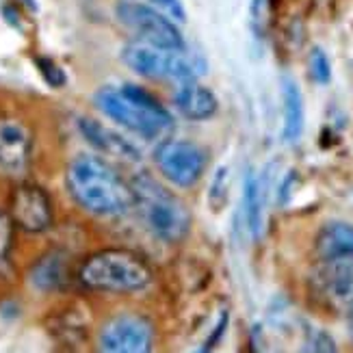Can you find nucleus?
<instances>
[{
    "label": "nucleus",
    "instance_id": "1",
    "mask_svg": "<svg viewBox=\"0 0 353 353\" xmlns=\"http://www.w3.org/2000/svg\"><path fill=\"white\" fill-rule=\"evenodd\" d=\"M72 199L98 217H121L132 208V189L113 167L100 157H76L65 172Z\"/></svg>",
    "mask_w": 353,
    "mask_h": 353
},
{
    "label": "nucleus",
    "instance_id": "2",
    "mask_svg": "<svg viewBox=\"0 0 353 353\" xmlns=\"http://www.w3.org/2000/svg\"><path fill=\"white\" fill-rule=\"evenodd\" d=\"M314 284L334 303L353 301V223L327 221L314 239Z\"/></svg>",
    "mask_w": 353,
    "mask_h": 353
},
{
    "label": "nucleus",
    "instance_id": "3",
    "mask_svg": "<svg viewBox=\"0 0 353 353\" xmlns=\"http://www.w3.org/2000/svg\"><path fill=\"white\" fill-rule=\"evenodd\" d=\"M94 102L115 124L141 137L154 139V137H161L174 128V117L150 91L139 85L100 87L94 96Z\"/></svg>",
    "mask_w": 353,
    "mask_h": 353
},
{
    "label": "nucleus",
    "instance_id": "4",
    "mask_svg": "<svg viewBox=\"0 0 353 353\" xmlns=\"http://www.w3.org/2000/svg\"><path fill=\"white\" fill-rule=\"evenodd\" d=\"M152 278L154 273L145 258L119 248L87 256L76 271V280L98 293H139L152 284Z\"/></svg>",
    "mask_w": 353,
    "mask_h": 353
},
{
    "label": "nucleus",
    "instance_id": "5",
    "mask_svg": "<svg viewBox=\"0 0 353 353\" xmlns=\"http://www.w3.org/2000/svg\"><path fill=\"white\" fill-rule=\"evenodd\" d=\"M132 208L139 210L145 228L163 243H180L191 230V212L184 202L150 174H137L130 182Z\"/></svg>",
    "mask_w": 353,
    "mask_h": 353
},
{
    "label": "nucleus",
    "instance_id": "6",
    "mask_svg": "<svg viewBox=\"0 0 353 353\" xmlns=\"http://www.w3.org/2000/svg\"><path fill=\"white\" fill-rule=\"evenodd\" d=\"M121 61L128 70L145 76V79L172 81L176 85L193 81L199 72H204L202 61L187 52V48H165V46L145 43L139 39L126 46L121 52Z\"/></svg>",
    "mask_w": 353,
    "mask_h": 353
},
{
    "label": "nucleus",
    "instance_id": "7",
    "mask_svg": "<svg viewBox=\"0 0 353 353\" xmlns=\"http://www.w3.org/2000/svg\"><path fill=\"white\" fill-rule=\"evenodd\" d=\"M115 13L119 22L132 30L139 41L165 48H187L176 22L145 0H119Z\"/></svg>",
    "mask_w": 353,
    "mask_h": 353
},
{
    "label": "nucleus",
    "instance_id": "8",
    "mask_svg": "<svg viewBox=\"0 0 353 353\" xmlns=\"http://www.w3.org/2000/svg\"><path fill=\"white\" fill-rule=\"evenodd\" d=\"M154 327L137 312H124L109 319L98 336V353H152Z\"/></svg>",
    "mask_w": 353,
    "mask_h": 353
},
{
    "label": "nucleus",
    "instance_id": "9",
    "mask_svg": "<svg viewBox=\"0 0 353 353\" xmlns=\"http://www.w3.org/2000/svg\"><path fill=\"white\" fill-rule=\"evenodd\" d=\"M154 163L159 172L176 187L189 189L202 178L206 170V154L204 150L180 139H167L154 152Z\"/></svg>",
    "mask_w": 353,
    "mask_h": 353
},
{
    "label": "nucleus",
    "instance_id": "10",
    "mask_svg": "<svg viewBox=\"0 0 353 353\" xmlns=\"http://www.w3.org/2000/svg\"><path fill=\"white\" fill-rule=\"evenodd\" d=\"M9 217L13 225L22 228L24 232H46L52 225V204L48 193L33 182L18 184L11 193Z\"/></svg>",
    "mask_w": 353,
    "mask_h": 353
},
{
    "label": "nucleus",
    "instance_id": "11",
    "mask_svg": "<svg viewBox=\"0 0 353 353\" xmlns=\"http://www.w3.org/2000/svg\"><path fill=\"white\" fill-rule=\"evenodd\" d=\"M33 150V134L20 119L0 117V172L20 176L26 172Z\"/></svg>",
    "mask_w": 353,
    "mask_h": 353
},
{
    "label": "nucleus",
    "instance_id": "12",
    "mask_svg": "<svg viewBox=\"0 0 353 353\" xmlns=\"http://www.w3.org/2000/svg\"><path fill=\"white\" fill-rule=\"evenodd\" d=\"M79 130L87 139V143L91 148H96L98 152H102V154L117 159V161H128V163L139 161V152H137V148L128 139H124L121 134L102 126L100 121H96V119L81 117L79 119Z\"/></svg>",
    "mask_w": 353,
    "mask_h": 353
},
{
    "label": "nucleus",
    "instance_id": "13",
    "mask_svg": "<svg viewBox=\"0 0 353 353\" xmlns=\"http://www.w3.org/2000/svg\"><path fill=\"white\" fill-rule=\"evenodd\" d=\"M174 104H176L178 113L184 115L187 119H191V121L210 119L219 111V102H217V98H214V94L208 87L199 85L197 79L176 85Z\"/></svg>",
    "mask_w": 353,
    "mask_h": 353
},
{
    "label": "nucleus",
    "instance_id": "14",
    "mask_svg": "<svg viewBox=\"0 0 353 353\" xmlns=\"http://www.w3.org/2000/svg\"><path fill=\"white\" fill-rule=\"evenodd\" d=\"M70 260L63 252H48L43 254L30 269V284L43 293L61 290L70 282Z\"/></svg>",
    "mask_w": 353,
    "mask_h": 353
},
{
    "label": "nucleus",
    "instance_id": "15",
    "mask_svg": "<svg viewBox=\"0 0 353 353\" xmlns=\"http://www.w3.org/2000/svg\"><path fill=\"white\" fill-rule=\"evenodd\" d=\"M245 187H243V214L245 223L254 239H260L265 223V187L263 178L256 176L252 170L245 174Z\"/></svg>",
    "mask_w": 353,
    "mask_h": 353
},
{
    "label": "nucleus",
    "instance_id": "16",
    "mask_svg": "<svg viewBox=\"0 0 353 353\" xmlns=\"http://www.w3.org/2000/svg\"><path fill=\"white\" fill-rule=\"evenodd\" d=\"M282 106H284V141L295 143L303 132V98L301 89L293 79L282 81Z\"/></svg>",
    "mask_w": 353,
    "mask_h": 353
},
{
    "label": "nucleus",
    "instance_id": "17",
    "mask_svg": "<svg viewBox=\"0 0 353 353\" xmlns=\"http://www.w3.org/2000/svg\"><path fill=\"white\" fill-rule=\"evenodd\" d=\"M299 353H339V347H336L332 334H327L325 330L308 327L301 341Z\"/></svg>",
    "mask_w": 353,
    "mask_h": 353
},
{
    "label": "nucleus",
    "instance_id": "18",
    "mask_svg": "<svg viewBox=\"0 0 353 353\" xmlns=\"http://www.w3.org/2000/svg\"><path fill=\"white\" fill-rule=\"evenodd\" d=\"M310 74L319 85H327L332 81L330 59L321 48H312V52H310Z\"/></svg>",
    "mask_w": 353,
    "mask_h": 353
},
{
    "label": "nucleus",
    "instance_id": "19",
    "mask_svg": "<svg viewBox=\"0 0 353 353\" xmlns=\"http://www.w3.org/2000/svg\"><path fill=\"white\" fill-rule=\"evenodd\" d=\"M13 243V221L9 217V212L0 210V263L9 256Z\"/></svg>",
    "mask_w": 353,
    "mask_h": 353
},
{
    "label": "nucleus",
    "instance_id": "20",
    "mask_svg": "<svg viewBox=\"0 0 353 353\" xmlns=\"http://www.w3.org/2000/svg\"><path fill=\"white\" fill-rule=\"evenodd\" d=\"M152 7H157L159 11H163L165 15H170L174 22H182L187 15H184V7L180 0H145Z\"/></svg>",
    "mask_w": 353,
    "mask_h": 353
},
{
    "label": "nucleus",
    "instance_id": "21",
    "mask_svg": "<svg viewBox=\"0 0 353 353\" xmlns=\"http://www.w3.org/2000/svg\"><path fill=\"white\" fill-rule=\"evenodd\" d=\"M347 325H349V334H351V339H353V301L347 305Z\"/></svg>",
    "mask_w": 353,
    "mask_h": 353
}]
</instances>
